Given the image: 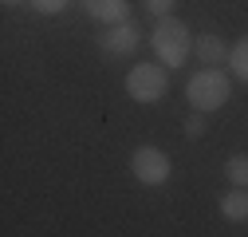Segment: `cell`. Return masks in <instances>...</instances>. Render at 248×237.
<instances>
[{"label": "cell", "mask_w": 248, "mask_h": 237, "mask_svg": "<svg viewBox=\"0 0 248 237\" xmlns=\"http://www.w3.org/2000/svg\"><path fill=\"white\" fill-rule=\"evenodd\" d=\"M130 170H134V178L138 182H146V186H162V182H170V154L166 151H158V146H138V151L130 154Z\"/></svg>", "instance_id": "277c9868"}, {"label": "cell", "mask_w": 248, "mask_h": 237, "mask_svg": "<svg viewBox=\"0 0 248 237\" xmlns=\"http://www.w3.org/2000/svg\"><path fill=\"white\" fill-rule=\"evenodd\" d=\"M166 64H134L126 71V91L134 103H158L166 95Z\"/></svg>", "instance_id": "3957f363"}, {"label": "cell", "mask_w": 248, "mask_h": 237, "mask_svg": "<svg viewBox=\"0 0 248 237\" xmlns=\"http://www.w3.org/2000/svg\"><path fill=\"white\" fill-rule=\"evenodd\" d=\"M87 16H95L99 24H130V4L126 0H87Z\"/></svg>", "instance_id": "8992f818"}, {"label": "cell", "mask_w": 248, "mask_h": 237, "mask_svg": "<svg viewBox=\"0 0 248 237\" xmlns=\"http://www.w3.org/2000/svg\"><path fill=\"white\" fill-rule=\"evenodd\" d=\"M225 178H229L232 186L248 190V154H236V158H229V162H225Z\"/></svg>", "instance_id": "9c48e42d"}, {"label": "cell", "mask_w": 248, "mask_h": 237, "mask_svg": "<svg viewBox=\"0 0 248 237\" xmlns=\"http://www.w3.org/2000/svg\"><path fill=\"white\" fill-rule=\"evenodd\" d=\"M99 44H103V51H110V55H130L138 44H142V32L134 24H114V28H107V32L99 36Z\"/></svg>", "instance_id": "5b68a950"}, {"label": "cell", "mask_w": 248, "mask_h": 237, "mask_svg": "<svg viewBox=\"0 0 248 237\" xmlns=\"http://www.w3.org/2000/svg\"><path fill=\"white\" fill-rule=\"evenodd\" d=\"M32 8L44 12V16H55V12H63V8H67V0H32Z\"/></svg>", "instance_id": "8fae6325"}, {"label": "cell", "mask_w": 248, "mask_h": 237, "mask_svg": "<svg viewBox=\"0 0 248 237\" xmlns=\"http://www.w3.org/2000/svg\"><path fill=\"white\" fill-rule=\"evenodd\" d=\"M221 214L229 221H248V190L232 186L229 194H221Z\"/></svg>", "instance_id": "ba28073f"}, {"label": "cell", "mask_w": 248, "mask_h": 237, "mask_svg": "<svg viewBox=\"0 0 248 237\" xmlns=\"http://www.w3.org/2000/svg\"><path fill=\"white\" fill-rule=\"evenodd\" d=\"M185 135H189V138H201V135H205V118H189V123H185Z\"/></svg>", "instance_id": "4fadbf2b"}, {"label": "cell", "mask_w": 248, "mask_h": 237, "mask_svg": "<svg viewBox=\"0 0 248 237\" xmlns=\"http://www.w3.org/2000/svg\"><path fill=\"white\" fill-rule=\"evenodd\" d=\"M229 75H221L217 68H205L189 79V87H185V99H189L197 111H217V107H225L229 103Z\"/></svg>", "instance_id": "7a4b0ae2"}, {"label": "cell", "mask_w": 248, "mask_h": 237, "mask_svg": "<svg viewBox=\"0 0 248 237\" xmlns=\"http://www.w3.org/2000/svg\"><path fill=\"white\" fill-rule=\"evenodd\" d=\"M16 4H24V0H4V8H16Z\"/></svg>", "instance_id": "5bb4252c"}, {"label": "cell", "mask_w": 248, "mask_h": 237, "mask_svg": "<svg viewBox=\"0 0 248 237\" xmlns=\"http://www.w3.org/2000/svg\"><path fill=\"white\" fill-rule=\"evenodd\" d=\"M150 44H154V51L162 55L166 68H181L185 59L193 55V36H189V28H185L181 20H173V16H166L158 28H154Z\"/></svg>", "instance_id": "6da1fadb"}, {"label": "cell", "mask_w": 248, "mask_h": 237, "mask_svg": "<svg viewBox=\"0 0 248 237\" xmlns=\"http://www.w3.org/2000/svg\"><path fill=\"white\" fill-rule=\"evenodd\" d=\"M229 68H232V75H236V79H244V83H248V36L229 51Z\"/></svg>", "instance_id": "30bf717a"}, {"label": "cell", "mask_w": 248, "mask_h": 237, "mask_svg": "<svg viewBox=\"0 0 248 237\" xmlns=\"http://www.w3.org/2000/svg\"><path fill=\"white\" fill-rule=\"evenodd\" d=\"M229 51H232V48H225V40H221V36H213V32H205V36H197V40H193V55L201 59L205 68L229 64Z\"/></svg>", "instance_id": "52a82bcc"}, {"label": "cell", "mask_w": 248, "mask_h": 237, "mask_svg": "<svg viewBox=\"0 0 248 237\" xmlns=\"http://www.w3.org/2000/svg\"><path fill=\"white\" fill-rule=\"evenodd\" d=\"M146 8H150V16H158V20H166V16L173 12V0H146Z\"/></svg>", "instance_id": "7c38bea8"}]
</instances>
